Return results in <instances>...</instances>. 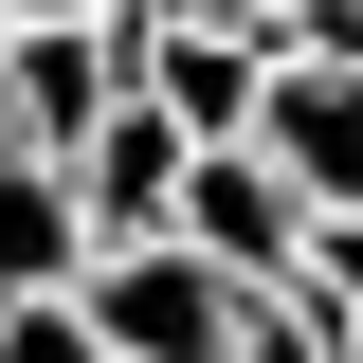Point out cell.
<instances>
[{
	"label": "cell",
	"mask_w": 363,
	"mask_h": 363,
	"mask_svg": "<svg viewBox=\"0 0 363 363\" xmlns=\"http://www.w3.org/2000/svg\"><path fill=\"white\" fill-rule=\"evenodd\" d=\"M73 309H91V345H109V363H236V309H255V291L200 272L182 236H109Z\"/></svg>",
	"instance_id": "1"
},
{
	"label": "cell",
	"mask_w": 363,
	"mask_h": 363,
	"mask_svg": "<svg viewBox=\"0 0 363 363\" xmlns=\"http://www.w3.org/2000/svg\"><path fill=\"white\" fill-rule=\"evenodd\" d=\"M255 164L309 200V218H363V55H272L255 91Z\"/></svg>",
	"instance_id": "2"
},
{
	"label": "cell",
	"mask_w": 363,
	"mask_h": 363,
	"mask_svg": "<svg viewBox=\"0 0 363 363\" xmlns=\"http://www.w3.org/2000/svg\"><path fill=\"white\" fill-rule=\"evenodd\" d=\"M182 255L200 272H236V291H291V272H309V200H291V182L255 164V145H200V164H182Z\"/></svg>",
	"instance_id": "3"
},
{
	"label": "cell",
	"mask_w": 363,
	"mask_h": 363,
	"mask_svg": "<svg viewBox=\"0 0 363 363\" xmlns=\"http://www.w3.org/2000/svg\"><path fill=\"white\" fill-rule=\"evenodd\" d=\"M109 37H128V91L164 109L182 145H255V91H272V55H255V37H182L164 0H128Z\"/></svg>",
	"instance_id": "4"
},
{
	"label": "cell",
	"mask_w": 363,
	"mask_h": 363,
	"mask_svg": "<svg viewBox=\"0 0 363 363\" xmlns=\"http://www.w3.org/2000/svg\"><path fill=\"white\" fill-rule=\"evenodd\" d=\"M0 109H18V145L37 164H73L109 109H128V37L109 18H55V37H0Z\"/></svg>",
	"instance_id": "5"
},
{
	"label": "cell",
	"mask_w": 363,
	"mask_h": 363,
	"mask_svg": "<svg viewBox=\"0 0 363 363\" xmlns=\"http://www.w3.org/2000/svg\"><path fill=\"white\" fill-rule=\"evenodd\" d=\"M73 291H91V200H73V164L0 145V309H73Z\"/></svg>",
	"instance_id": "6"
},
{
	"label": "cell",
	"mask_w": 363,
	"mask_h": 363,
	"mask_svg": "<svg viewBox=\"0 0 363 363\" xmlns=\"http://www.w3.org/2000/svg\"><path fill=\"white\" fill-rule=\"evenodd\" d=\"M182 164H200V145H182L164 109L128 91V109H109V128L73 145V200H91V255H109V236H164V218H182Z\"/></svg>",
	"instance_id": "7"
},
{
	"label": "cell",
	"mask_w": 363,
	"mask_h": 363,
	"mask_svg": "<svg viewBox=\"0 0 363 363\" xmlns=\"http://www.w3.org/2000/svg\"><path fill=\"white\" fill-rule=\"evenodd\" d=\"M236 363H345V327H327L309 291H255V309H236Z\"/></svg>",
	"instance_id": "8"
},
{
	"label": "cell",
	"mask_w": 363,
	"mask_h": 363,
	"mask_svg": "<svg viewBox=\"0 0 363 363\" xmlns=\"http://www.w3.org/2000/svg\"><path fill=\"white\" fill-rule=\"evenodd\" d=\"M327 327H363V218H309V272H291Z\"/></svg>",
	"instance_id": "9"
},
{
	"label": "cell",
	"mask_w": 363,
	"mask_h": 363,
	"mask_svg": "<svg viewBox=\"0 0 363 363\" xmlns=\"http://www.w3.org/2000/svg\"><path fill=\"white\" fill-rule=\"evenodd\" d=\"M0 363H109V345H91V309H0Z\"/></svg>",
	"instance_id": "10"
},
{
	"label": "cell",
	"mask_w": 363,
	"mask_h": 363,
	"mask_svg": "<svg viewBox=\"0 0 363 363\" xmlns=\"http://www.w3.org/2000/svg\"><path fill=\"white\" fill-rule=\"evenodd\" d=\"M164 18H182V37H255V55H272V18H291V0H164Z\"/></svg>",
	"instance_id": "11"
},
{
	"label": "cell",
	"mask_w": 363,
	"mask_h": 363,
	"mask_svg": "<svg viewBox=\"0 0 363 363\" xmlns=\"http://www.w3.org/2000/svg\"><path fill=\"white\" fill-rule=\"evenodd\" d=\"M55 18H128V0H0V37H55Z\"/></svg>",
	"instance_id": "12"
},
{
	"label": "cell",
	"mask_w": 363,
	"mask_h": 363,
	"mask_svg": "<svg viewBox=\"0 0 363 363\" xmlns=\"http://www.w3.org/2000/svg\"><path fill=\"white\" fill-rule=\"evenodd\" d=\"M0 145H18V109H0Z\"/></svg>",
	"instance_id": "13"
},
{
	"label": "cell",
	"mask_w": 363,
	"mask_h": 363,
	"mask_svg": "<svg viewBox=\"0 0 363 363\" xmlns=\"http://www.w3.org/2000/svg\"><path fill=\"white\" fill-rule=\"evenodd\" d=\"M345 363H363V327H345Z\"/></svg>",
	"instance_id": "14"
}]
</instances>
